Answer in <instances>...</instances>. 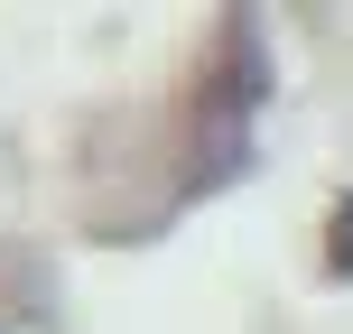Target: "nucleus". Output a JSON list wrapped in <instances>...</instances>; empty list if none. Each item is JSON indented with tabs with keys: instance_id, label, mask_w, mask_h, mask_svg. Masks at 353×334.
<instances>
[{
	"instance_id": "f257e3e1",
	"label": "nucleus",
	"mask_w": 353,
	"mask_h": 334,
	"mask_svg": "<svg viewBox=\"0 0 353 334\" xmlns=\"http://www.w3.org/2000/svg\"><path fill=\"white\" fill-rule=\"evenodd\" d=\"M335 213H344V223H335V242H325V269L344 279V269H353V205H335Z\"/></svg>"
}]
</instances>
